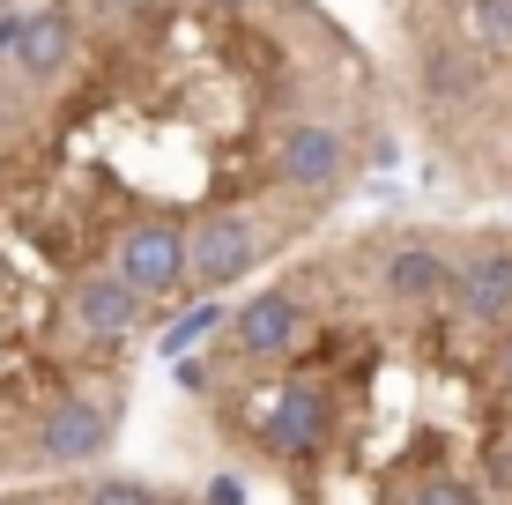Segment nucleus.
<instances>
[{
  "instance_id": "nucleus-1",
  "label": "nucleus",
  "mask_w": 512,
  "mask_h": 505,
  "mask_svg": "<svg viewBox=\"0 0 512 505\" xmlns=\"http://www.w3.org/2000/svg\"><path fill=\"white\" fill-rule=\"evenodd\" d=\"M386 156L379 52L327 0H23L0 23V231L127 350H193Z\"/></svg>"
},
{
  "instance_id": "nucleus-2",
  "label": "nucleus",
  "mask_w": 512,
  "mask_h": 505,
  "mask_svg": "<svg viewBox=\"0 0 512 505\" xmlns=\"http://www.w3.org/2000/svg\"><path fill=\"white\" fill-rule=\"evenodd\" d=\"M179 387L290 505H512V223H334L216 312Z\"/></svg>"
},
{
  "instance_id": "nucleus-3",
  "label": "nucleus",
  "mask_w": 512,
  "mask_h": 505,
  "mask_svg": "<svg viewBox=\"0 0 512 505\" xmlns=\"http://www.w3.org/2000/svg\"><path fill=\"white\" fill-rule=\"evenodd\" d=\"M141 350L0 231V483L75 476L112 454L134 409Z\"/></svg>"
},
{
  "instance_id": "nucleus-4",
  "label": "nucleus",
  "mask_w": 512,
  "mask_h": 505,
  "mask_svg": "<svg viewBox=\"0 0 512 505\" xmlns=\"http://www.w3.org/2000/svg\"><path fill=\"white\" fill-rule=\"evenodd\" d=\"M394 142L461 208H512V0H379Z\"/></svg>"
},
{
  "instance_id": "nucleus-5",
  "label": "nucleus",
  "mask_w": 512,
  "mask_h": 505,
  "mask_svg": "<svg viewBox=\"0 0 512 505\" xmlns=\"http://www.w3.org/2000/svg\"><path fill=\"white\" fill-rule=\"evenodd\" d=\"M0 505H208L201 491H171L149 476H112V468H75V476L0 483Z\"/></svg>"
},
{
  "instance_id": "nucleus-6",
  "label": "nucleus",
  "mask_w": 512,
  "mask_h": 505,
  "mask_svg": "<svg viewBox=\"0 0 512 505\" xmlns=\"http://www.w3.org/2000/svg\"><path fill=\"white\" fill-rule=\"evenodd\" d=\"M15 8H23V0H0V23H8V15H15Z\"/></svg>"
}]
</instances>
